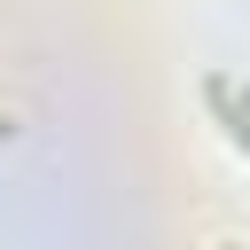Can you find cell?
<instances>
[{
    "label": "cell",
    "instance_id": "1",
    "mask_svg": "<svg viewBox=\"0 0 250 250\" xmlns=\"http://www.w3.org/2000/svg\"><path fill=\"white\" fill-rule=\"evenodd\" d=\"M203 102L219 109V125H227V141L250 156V117H242V102H234V78H203Z\"/></svg>",
    "mask_w": 250,
    "mask_h": 250
},
{
    "label": "cell",
    "instance_id": "2",
    "mask_svg": "<svg viewBox=\"0 0 250 250\" xmlns=\"http://www.w3.org/2000/svg\"><path fill=\"white\" fill-rule=\"evenodd\" d=\"M8 133H16V117H8V109H0V141H8Z\"/></svg>",
    "mask_w": 250,
    "mask_h": 250
},
{
    "label": "cell",
    "instance_id": "3",
    "mask_svg": "<svg viewBox=\"0 0 250 250\" xmlns=\"http://www.w3.org/2000/svg\"><path fill=\"white\" fill-rule=\"evenodd\" d=\"M234 102H242V117H250V86H234Z\"/></svg>",
    "mask_w": 250,
    "mask_h": 250
},
{
    "label": "cell",
    "instance_id": "4",
    "mask_svg": "<svg viewBox=\"0 0 250 250\" xmlns=\"http://www.w3.org/2000/svg\"><path fill=\"white\" fill-rule=\"evenodd\" d=\"M227 250H234V242H227Z\"/></svg>",
    "mask_w": 250,
    "mask_h": 250
}]
</instances>
